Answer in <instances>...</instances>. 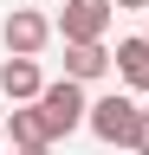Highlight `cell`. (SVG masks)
<instances>
[{
    "label": "cell",
    "instance_id": "cell-1",
    "mask_svg": "<svg viewBox=\"0 0 149 155\" xmlns=\"http://www.w3.org/2000/svg\"><path fill=\"white\" fill-rule=\"evenodd\" d=\"M136 97L130 91H110V97H97L91 104V116H84V129L97 136V142H110V149H130V136H136Z\"/></svg>",
    "mask_w": 149,
    "mask_h": 155
},
{
    "label": "cell",
    "instance_id": "cell-2",
    "mask_svg": "<svg viewBox=\"0 0 149 155\" xmlns=\"http://www.w3.org/2000/svg\"><path fill=\"white\" fill-rule=\"evenodd\" d=\"M39 116H46V136L59 142V136H71L91 116V97H84V84H71V78H59V84H46V97H39Z\"/></svg>",
    "mask_w": 149,
    "mask_h": 155
},
{
    "label": "cell",
    "instance_id": "cell-3",
    "mask_svg": "<svg viewBox=\"0 0 149 155\" xmlns=\"http://www.w3.org/2000/svg\"><path fill=\"white\" fill-rule=\"evenodd\" d=\"M110 19H117L110 0H65V13H59V39H65V45H104Z\"/></svg>",
    "mask_w": 149,
    "mask_h": 155
},
{
    "label": "cell",
    "instance_id": "cell-4",
    "mask_svg": "<svg viewBox=\"0 0 149 155\" xmlns=\"http://www.w3.org/2000/svg\"><path fill=\"white\" fill-rule=\"evenodd\" d=\"M52 32H59V26H52L46 13L13 7V13H7V32H0V39H7V58H39V52L52 45Z\"/></svg>",
    "mask_w": 149,
    "mask_h": 155
},
{
    "label": "cell",
    "instance_id": "cell-5",
    "mask_svg": "<svg viewBox=\"0 0 149 155\" xmlns=\"http://www.w3.org/2000/svg\"><path fill=\"white\" fill-rule=\"evenodd\" d=\"M0 91H7L13 110L39 104V97H46V71H39V58H0Z\"/></svg>",
    "mask_w": 149,
    "mask_h": 155
},
{
    "label": "cell",
    "instance_id": "cell-6",
    "mask_svg": "<svg viewBox=\"0 0 149 155\" xmlns=\"http://www.w3.org/2000/svg\"><path fill=\"white\" fill-rule=\"evenodd\" d=\"M110 58H117V78H123L130 91H149V39H143V32H136V39H117Z\"/></svg>",
    "mask_w": 149,
    "mask_h": 155
},
{
    "label": "cell",
    "instance_id": "cell-7",
    "mask_svg": "<svg viewBox=\"0 0 149 155\" xmlns=\"http://www.w3.org/2000/svg\"><path fill=\"white\" fill-rule=\"evenodd\" d=\"M7 142H13V155H20V149H52L39 104H26V110H13V116H7Z\"/></svg>",
    "mask_w": 149,
    "mask_h": 155
},
{
    "label": "cell",
    "instance_id": "cell-8",
    "mask_svg": "<svg viewBox=\"0 0 149 155\" xmlns=\"http://www.w3.org/2000/svg\"><path fill=\"white\" fill-rule=\"evenodd\" d=\"M117 58H110L104 45H65V78L71 84H91V78H104Z\"/></svg>",
    "mask_w": 149,
    "mask_h": 155
},
{
    "label": "cell",
    "instance_id": "cell-9",
    "mask_svg": "<svg viewBox=\"0 0 149 155\" xmlns=\"http://www.w3.org/2000/svg\"><path fill=\"white\" fill-rule=\"evenodd\" d=\"M130 149H136V155H149V110L136 116V136H130Z\"/></svg>",
    "mask_w": 149,
    "mask_h": 155
},
{
    "label": "cell",
    "instance_id": "cell-10",
    "mask_svg": "<svg viewBox=\"0 0 149 155\" xmlns=\"http://www.w3.org/2000/svg\"><path fill=\"white\" fill-rule=\"evenodd\" d=\"M110 7H136V13H149V0H110Z\"/></svg>",
    "mask_w": 149,
    "mask_h": 155
},
{
    "label": "cell",
    "instance_id": "cell-11",
    "mask_svg": "<svg viewBox=\"0 0 149 155\" xmlns=\"http://www.w3.org/2000/svg\"><path fill=\"white\" fill-rule=\"evenodd\" d=\"M20 155H52V149H20Z\"/></svg>",
    "mask_w": 149,
    "mask_h": 155
},
{
    "label": "cell",
    "instance_id": "cell-12",
    "mask_svg": "<svg viewBox=\"0 0 149 155\" xmlns=\"http://www.w3.org/2000/svg\"><path fill=\"white\" fill-rule=\"evenodd\" d=\"M0 149H7V123H0Z\"/></svg>",
    "mask_w": 149,
    "mask_h": 155
},
{
    "label": "cell",
    "instance_id": "cell-13",
    "mask_svg": "<svg viewBox=\"0 0 149 155\" xmlns=\"http://www.w3.org/2000/svg\"><path fill=\"white\" fill-rule=\"evenodd\" d=\"M143 39H149V32H143Z\"/></svg>",
    "mask_w": 149,
    "mask_h": 155
}]
</instances>
